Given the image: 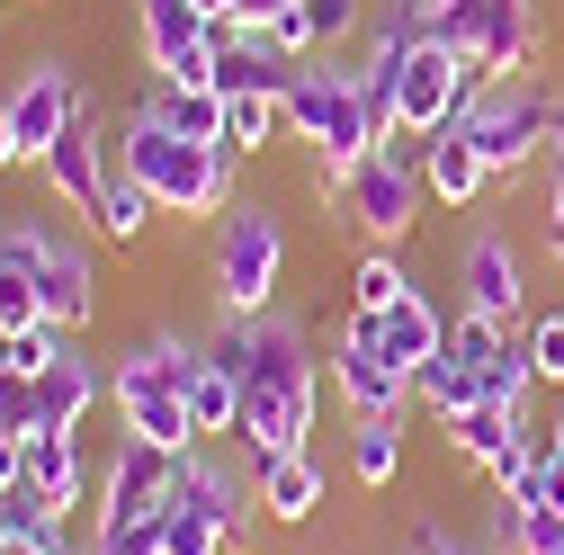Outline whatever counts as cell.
Here are the masks:
<instances>
[{"label": "cell", "mask_w": 564, "mask_h": 555, "mask_svg": "<svg viewBox=\"0 0 564 555\" xmlns=\"http://www.w3.org/2000/svg\"><path fill=\"white\" fill-rule=\"evenodd\" d=\"M216 359L242 377V448L251 457H296L323 422V368H314V340L288 314H260V323H225Z\"/></svg>", "instance_id": "1"}, {"label": "cell", "mask_w": 564, "mask_h": 555, "mask_svg": "<svg viewBox=\"0 0 564 555\" xmlns=\"http://www.w3.org/2000/svg\"><path fill=\"white\" fill-rule=\"evenodd\" d=\"M117 171L144 179L162 216L197 225V216H225V206H234V171H242V162H234L225 144H188V134H171L153 108H134V117L117 126Z\"/></svg>", "instance_id": "2"}, {"label": "cell", "mask_w": 564, "mask_h": 555, "mask_svg": "<svg viewBox=\"0 0 564 555\" xmlns=\"http://www.w3.org/2000/svg\"><path fill=\"white\" fill-rule=\"evenodd\" d=\"M288 134L314 144V188H340L386 144L377 108H368V73H359V63H305V81L288 90Z\"/></svg>", "instance_id": "3"}, {"label": "cell", "mask_w": 564, "mask_h": 555, "mask_svg": "<svg viewBox=\"0 0 564 555\" xmlns=\"http://www.w3.org/2000/svg\"><path fill=\"white\" fill-rule=\"evenodd\" d=\"M206 368V350L197 340H171V331H153V340H134V350L108 368V394H117V422L134 431V439H153V448H197V422H188V377Z\"/></svg>", "instance_id": "4"}, {"label": "cell", "mask_w": 564, "mask_h": 555, "mask_svg": "<svg viewBox=\"0 0 564 555\" xmlns=\"http://www.w3.org/2000/svg\"><path fill=\"white\" fill-rule=\"evenodd\" d=\"M278 278H288V225L278 206L242 197L216 216V260H206V287H216V323H260L278 305Z\"/></svg>", "instance_id": "5"}, {"label": "cell", "mask_w": 564, "mask_h": 555, "mask_svg": "<svg viewBox=\"0 0 564 555\" xmlns=\"http://www.w3.org/2000/svg\"><path fill=\"white\" fill-rule=\"evenodd\" d=\"M0 260L36 278V296H45V314L63 331H90L99 323V269H90V251L63 242L45 216H0Z\"/></svg>", "instance_id": "6"}, {"label": "cell", "mask_w": 564, "mask_h": 555, "mask_svg": "<svg viewBox=\"0 0 564 555\" xmlns=\"http://www.w3.org/2000/svg\"><path fill=\"white\" fill-rule=\"evenodd\" d=\"M332 197L349 206V225H359L368 242L394 251V242L421 225V206H431V179H421V134H394V144H377Z\"/></svg>", "instance_id": "7"}, {"label": "cell", "mask_w": 564, "mask_h": 555, "mask_svg": "<svg viewBox=\"0 0 564 555\" xmlns=\"http://www.w3.org/2000/svg\"><path fill=\"white\" fill-rule=\"evenodd\" d=\"M440 45H457L484 81H520L538 45H546V19H538V0H440Z\"/></svg>", "instance_id": "8"}, {"label": "cell", "mask_w": 564, "mask_h": 555, "mask_svg": "<svg viewBox=\"0 0 564 555\" xmlns=\"http://www.w3.org/2000/svg\"><path fill=\"white\" fill-rule=\"evenodd\" d=\"M466 126H475V153L492 162V179L502 171H520L538 144H546V126H555V99L520 73V81H484L475 73V90H466V108H457Z\"/></svg>", "instance_id": "9"}, {"label": "cell", "mask_w": 564, "mask_h": 555, "mask_svg": "<svg viewBox=\"0 0 564 555\" xmlns=\"http://www.w3.org/2000/svg\"><path fill=\"white\" fill-rule=\"evenodd\" d=\"M466 90H475V63H466L457 45L421 36L412 54H394V126H403V134H440V126H457Z\"/></svg>", "instance_id": "10"}, {"label": "cell", "mask_w": 564, "mask_h": 555, "mask_svg": "<svg viewBox=\"0 0 564 555\" xmlns=\"http://www.w3.org/2000/svg\"><path fill=\"white\" fill-rule=\"evenodd\" d=\"M332 394H340L349 422H394V412L412 403V368H394L377 350V323L368 314H349L340 340H332Z\"/></svg>", "instance_id": "11"}, {"label": "cell", "mask_w": 564, "mask_h": 555, "mask_svg": "<svg viewBox=\"0 0 564 555\" xmlns=\"http://www.w3.org/2000/svg\"><path fill=\"white\" fill-rule=\"evenodd\" d=\"M0 99H10V126H19V153H28V162H45L63 134L90 117V99H82V81H73V63H63V54L19 63V81L0 90Z\"/></svg>", "instance_id": "12"}, {"label": "cell", "mask_w": 564, "mask_h": 555, "mask_svg": "<svg viewBox=\"0 0 564 555\" xmlns=\"http://www.w3.org/2000/svg\"><path fill=\"white\" fill-rule=\"evenodd\" d=\"M457 314H484V323L520 331V314H529V269H520L511 233L484 225V233L457 242Z\"/></svg>", "instance_id": "13"}, {"label": "cell", "mask_w": 564, "mask_h": 555, "mask_svg": "<svg viewBox=\"0 0 564 555\" xmlns=\"http://www.w3.org/2000/svg\"><path fill=\"white\" fill-rule=\"evenodd\" d=\"M36 179L63 197V206H73V216L99 233V216H108V179H117V144H108V126L99 117H82L73 134H63V144L36 162Z\"/></svg>", "instance_id": "14"}, {"label": "cell", "mask_w": 564, "mask_h": 555, "mask_svg": "<svg viewBox=\"0 0 564 555\" xmlns=\"http://www.w3.org/2000/svg\"><path fill=\"white\" fill-rule=\"evenodd\" d=\"M171 483H180V457L126 431V439L108 448V475H99V520H90V529H108V520H153V511L171 502Z\"/></svg>", "instance_id": "15"}, {"label": "cell", "mask_w": 564, "mask_h": 555, "mask_svg": "<svg viewBox=\"0 0 564 555\" xmlns=\"http://www.w3.org/2000/svg\"><path fill=\"white\" fill-rule=\"evenodd\" d=\"M421 179H431V206H475L492 188V162L475 153V126H440V134H421Z\"/></svg>", "instance_id": "16"}, {"label": "cell", "mask_w": 564, "mask_h": 555, "mask_svg": "<svg viewBox=\"0 0 564 555\" xmlns=\"http://www.w3.org/2000/svg\"><path fill=\"white\" fill-rule=\"evenodd\" d=\"M314 511H323V466H314V448L260 457V520H269V529H305Z\"/></svg>", "instance_id": "17"}, {"label": "cell", "mask_w": 564, "mask_h": 555, "mask_svg": "<svg viewBox=\"0 0 564 555\" xmlns=\"http://www.w3.org/2000/svg\"><path fill=\"white\" fill-rule=\"evenodd\" d=\"M377 323V350L394 359V368H421V359H440V340H448V314L421 296V287H403L386 314H368Z\"/></svg>", "instance_id": "18"}, {"label": "cell", "mask_w": 564, "mask_h": 555, "mask_svg": "<svg viewBox=\"0 0 564 555\" xmlns=\"http://www.w3.org/2000/svg\"><path fill=\"white\" fill-rule=\"evenodd\" d=\"M28 483H36L54 511H82V493H90L82 439H73V431H28Z\"/></svg>", "instance_id": "19"}, {"label": "cell", "mask_w": 564, "mask_h": 555, "mask_svg": "<svg viewBox=\"0 0 564 555\" xmlns=\"http://www.w3.org/2000/svg\"><path fill=\"white\" fill-rule=\"evenodd\" d=\"M108 394V377L90 368V359H54L45 377H36V431H82V412Z\"/></svg>", "instance_id": "20"}, {"label": "cell", "mask_w": 564, "mask_h": 555, "mask_svg": "<svg viewBox=\"0 0 564 555\" xmlns=\"http://www.w3.org/2000/svg\"><path fill=\"white\" fill-rule=\"evenodd\" d=\"M188 422H197V439H234L242 431V377L206 350V368L188 377Z\"/></svg>", "instance_id": "21"}, {"label": "cell", "mask_w": 564, "mask_h": 555, "mask_svg": "<svg viewBox=\"0 0 564 555\" xmlns=\"http://www.w3.org/2000/svg\"><path fill=\"white\" fill-rule=\"evenodd\" d=\"M144 108H153L171 134H188V144H216V134H225V99H216V90H197V81H153Z\"/></svg>", "instance_id": "22"}, {"label": "cell", "mask_w": 564, "mask_h": 555, "mask_svg": "<svg viewBox=\"0 0 564 555\" xmlns=\"http://www.w3.org/2000/svg\"><path fill=\"white\" fill-rule=\"evenodd\" d=\"M448 431V457L457 466H492L511 448V431H520V412H502V403H475V412H457V422H440Z\"/></svg>", "instance_id": "23"}, {"label": "cell", "mask_w": 564, "mask_h": 555, "mask_svg": "<svg viewBox=\"0 0 564 555\" xmlns=\"http://www.w3.org/2000/svg\"><path fill=\"white\" fill-rule=\"evenodd\" d=\"M162 529H171V555H234V546H242L225 511H206V502H188V493L162 502Z\"/></svg>", "instance_id": "24"}, {"label": "cell", "mask_w": 564, "mask_h": 555, "mask_svg": "<svg viewBox=\"0 0 564 555\" xmlns=\"http://www.w3.org/2000/svg\"><path fill=\"white\" fill-rule=\"evenodd\" d=\"M278 126H288V99H269V90H242V99H225V134H216V144H225L234 162H251L260 144H278Z\"/></svg>", "instance_id": "25"}, {"label": "cell", "mask_w": 564, "mask_h": 555, "mask_svg": "<svg viewBox=\"0 0 564 555\" xmlns=\"http://www.w3.org/2000/svg\"><path fill=\"white\" fill-rule=\"evenodd\" d=\"M349 475H359L368 493H386L403 475V412L394 422H349Z\"/></svg>", "instance_id": "26"}, {"label": "cell", "mask_w": 564, "mask_h": 555, "mask_svg": "<svg viewBox=\"0 0 564 555\" xmlns=\"http://www.w3.org/2000/svg\"><path fill=\"white\" fill-rule=\"evenodd\" d=\"M403 287H412V269H403V260H394L386 242L349 260V314H386V305H394Z\"/></svg>", "instance_id": "27"}, {"label": "cell", "mask_w": 564, "mask_h": 555, "mask_svg": "<svg viewBox=\"0 0 564 555\" xmlns=\"http://www.w3.org/2000/svg\"><path fill=\"white\" fill-rule=\"evenodd\" d=\"M162 216V206H153V188L144 179H108V216H99V242H144V225Z\"/></svg>", "instance_id": "28"}, {"label": "cell", "mask_w": 564, "mask_h": 555, "mask_svg": "<svg viewBox=\"0 0 564 555\" xmlns=\"http://www.w3.org/2000/svg\"><path fill=\"white\" fill-rule=\"evenodd\" d=\"M63 340H73L63 323H28V331H0V359H10L19 377H45L54 359H73V350H63Z\"/></svg>", "instance_id": "29"}, {"label": "cell", "mask_w": 564, "mask_h": 555, "mask_svg": "<svg viewBox=\"0 0 564 555\" xmlns=\"http://www.w3.org/2000/svg\"><path fill=\"white\" fill-rule=\"evenodd\" d=\"M90 537H99V555H171L162 511H153V520H108V529H90Z\"/></svg>", "instance_id": "30"}, {"label": "cell", "mask_w": 564, "mask_h": 555, "mask_svg": "<svg viewBox=\"0 0 564 555\" xmlns=\"http://www.w3.org/2000/svg\"><path fill=\"white\" fill-rule=\"evenodd\" d=\"M28 431H36V377L0 359V439H28Z\"/></svg>", "instance_id": "31"}, {"label": "cell", "mask_w": 564, "mask_h": 555, "mask_svg": "<svg viewBox=\"0 0 564 555\" xmlns=\"http://www.w3.org/2000/svg\"><path fill=\"white\" fill-rule=\"evenodd\" d=\"M529 368H538V385H564V314L529 323Z\"/></svg>", "instance_id": "32"}, {"label": "cell", "mask_w": 564, "mask_h": 555, "mask_svg": "<svg viewBox=\"0 0 564 555\" xmlns=\"http://www.w3.org/2000/svg\"><path fill=\"white\" fill-rule=\"evenodd\" d=\"M305 19H314V45H340L349 28H368V0H305Z\"/></svg>", "instance_id": "33"}, {"label": "cell", "mask_w": 564, "mask_h": 555, "mask_svg": "<svg viewBox=\"0 0 564 555\" xmlns=\"http://www.w3.org/2000/svg\"><path fill=\"white\" fill-rule=\"evenodd\" d=\"M520 555H564V511H538V502H529V529H520Z\"/></svg>", "instance_id": "34"}, {"label": "cell", "mask_w": 564, "mask_h": 555, "mask_svg": "<svg viewBox=\"0 0 564 555\" xmlns=\"http://www.w3.org/2000/svg\"><path fill=\"white\" fill-rule=\"evenodd\" d=\"M412 555H484V546H457L440 520H421V529H412Z\"/></svg>", "instance_id": "35"}, {"label": "cell", "mask_w": 564, "mask_h": 555, "mask_svg": "<svg viewBox=\"0 0 564 555\" xmlns=\"http://www.w3.org/2000/svg\"><path fill=\"white\" fill-rule=\"evenodd\" d=\"M28 483V439H0V493H19Z\"/></svg>", "instance_id": "36"}, {"label": "cell", "mask_w": 564, "mask_h": 555, "mask_svg": "<svg viewBox=\"0 0 564 555\" xmlns=\"http://www.w3.org/2000/svg\"><path fill=\"white\" fill-rule=\"evenodd\" d=\"M546 251H564V171H555V188H546Z\"/></svg>", "instance_id": "37"}, {"label": "cell", "mask_w": 564, "mask_h": 555, "mask_svg": "<svg viewBox=\"0 0 564 555\" xmlns=\"http://www.w3.org/2000/svg\"><path fill=\"white\" fill-rule=\"evenodd\" d=\"M288 10H305V0H242V28H269V19H288Z\"/></svg>", "instance_id": "38"}, {"label": "cell", "mask_w": 564, "mask_h": 555, "mask_svg": "<svg viewBox=\"0 0 564 555\" xmlns=\"http://www.w3.org/2000/svg\"><path fill=\"white\" fill-rule=\"evenodd\" d=\"M28 153H19V126H10V99H0V171H19Z\"/></svg>", "instance_id": "39"}, {"label": "cell", "mask_w": 564, "mask_h": 555, "mask_svg": "<svg viewBox=\"0 0 564 555\" xmlns=\"http://www.w3.org/2000/svg\"><path fill=\"white\" fill-rule=\"evenodd\" d=\"M546 162L564 171V99H555V126H546Z\"/></svg>", "instance_id": "40"}, {"label": "cell", "mask_w": 564, "mask_h": 555, "mask_svg": "<svg viewBox=\"0 0 564 555\" xmlns=\"http://www.w3.org/2000/svg\"><path fill=\"white\" fill-rule=\"evenodd\" d=\"M197 10L216 19V28H234V19H242V0H197Z\"/></svg>", "instance_id": "41"}, {"label": "cell", "mask_w": 564, "mask_h": 555, "mask_svg": "<svg viewBox=\"0 0 564 555\" xmlns=\"http://www.w3.org/2000/svg\"><path fill=\"white\" fill-rule=\"evenodd\" d=\"M546 448H555V457H564V412H555V422H546Z\"/></svg>", "instance_id": "42"}, {"label": "cell", "mask_w": 564, "mask_h": 555, "mask_svg": "<svg viewBox=\"0 0 564 555\" xmlns=\"http://www.w3.org/2000/svg\"><path fill=\"white\" fill-rule=\"evenodd\" d=\"M0 555H36V546H0Z\"/></svg>", "instance_id": "43"}, {"label": "cell", "mask_w": 564, "mask_h": 555, "mask_svg": "<svg viewBox=\"0 0 564 555\" xmlns=\"http://www.w3.org/2000/svg\"><path fill=\"white\" fill-rule=\"evenodd\" d=\"M403 555H412V546H403Z\"/></svg>", "instance_id": "44"}]
</instances>
